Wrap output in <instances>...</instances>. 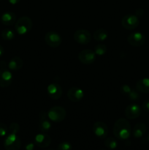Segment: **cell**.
Returning a JSON list of instances; mask_svg holds the SVG:
<instances>
[{"label":"cell","instance_id":"cell-18","mask_svg":"<svg viewBox=\"0 0 149 150\" xmlns=\"http://www.w3.org/2000/svg\"><path fill=\"white\" fill-rule=\"evenodd\" d=\"M23 66V60L19 57H13L9 62L7 67L11 71H18L20 70Z\"/></svg>","mask_w":149,"mask_h":150},{"label":"cell","instance_id":"cell-15","mask_svg":"<svg viewBox=\"0 0 149 150\" xmlns=\"http://www.w3.org/2000/svg\"><path fill=\"white\" fill-rule=\"evenodd\" d=\"M13 76L9 69H0V86L7 87L12 83Z\"/></svg>","mask_w":149,"mask_h":150},{"label":"cell","instance_id":"cell-20","mask_svg":"<svg viewBox=\"0 0 149 150\" xmlns=\"http://www.w3.org/2000/svg\"><path fill=\"white\" fill-rule=\"evenodd\" d=\"M146 132V126L144 123L139 122L133 127L132 134L135 139H140L145 135Z\"/></svg>","mask_w":149,"mask_h":150},{"label":"cell","instance_id":"cell-19","mask_svg":"<svg viewBox=\"0 0 149 150\" xmlns=\"http://www.w3.org/2000/svg\"><path fill=\"white\" fill-rule=\"evenodd\" d=\"M135 88L140 93H149V79L143 78L137 81L136 83Z\"/></svg>","mask_w":149,"mask_h":150},{"label":"cell","instance_id":"cell-8","mask_svg":"<svg viewBox=\"0 0 149 150\" xmlns=\"http://www.w3.org/2000/svg\"><path fill=\"white\" fill-rule=\"evenodd\" d=\"M96 54L91 49H83L78 54V59L83 64H91L95 62Z\"/></svg>","mask_w":149,"mask_h":150},{"label":"cell","instance_id":"cell-12","mask_svg":"<svg viewBox=\"0 0 149 150\" xmlns=\"http://www.w3.org/2000/svg\"><path fill=\"white\" fill-rule=\"evenodd\" d=\"M141 111L142 109L140 105L137 103H131L126 107L124 114L129 120H135L140 117Z\"/></svg>","mask_w":149,"mask_h":150},{"label":"cell","instance_id":"cell-27","mask_svg":"<svg viewBox=\"0 0 149 150\" xmlns=\"http://www.w3.org/2000/svg\"><path fill=\"white\" fill-rule=\"evenodd\" d=\"M8 130V127L4 123L0 122V136L1 137H4V136H7Z\"/></svg>","mask_w":149,"mask_h":150},{"label":"cell","instance_id":"cell-22","mask_svg":"<svg viewBox=\"0 0 149 150\" xmlns=\"http://www.w3.org/2000/svg\"><path fill=\"white\" fill-rule=\"evenodd\" d=\"M1 36L2 38V39L4 40L10 41L14 39L15 36V32L13 29H4L1 32Z\"/></svg>","mask_w":149,"mask_h":150},{"label":"cell","instance_id":"cell-16","mask_svg":"<svg viewBox=\"0 0 149 150\" xmlns=\"http://www.w3.org/2000/svg\"><path fill=\"white\" fill-rule=\"evenodd\" d=\"M51 143V139L48 134L45 133H38L34 137V144L40 148H46Z\"/></svg>","mask_w":149,"mask_h":150},{"label":"cell","instance_id":"cell-33","mask_svg":"<svg viewBox=\"0 0 149 150\" xmlns=\"http://www.w3.org/2000/svg\"><path fill=\"white\" fill-rule=\"evenodd\" d=\"M7 66V64H6V62L4 61L0 62V68L1 69H5Z\"/></svg>","mask_w":149,"mask_h":150},{"label":"cell","instance_id":"cell-31","mask_svg":"<svg viewBox=\"0 0 149 150\" xmlns=\"http://www.w3.org/2000/svg\"><path fill=\"white\" fill-rule=\"evenodd\" d=\"M34 143H32V142H29L25 146V149L26 150H34Z\"/></svg>","mask_w":149,"mask_h":150},{"label":"cell","instance_id":"cell-24","mask_svg":"<svg viewBox=\"0 0 149 150\" xmlns=\"http://www.w3.org/2000/svg\"><path fill=\"white\" fill-rule=\"evenodd\" d=\"M107 48L106 45L104 44H99L96 45L94 48V52L96 54V56H103L106 54L107 52Z\"/></svg>","mask_w":149,"mask_h":150},{"label":"cell","instance_id":"cell-36","mask_svg":"<svg viewBox=\"0 0 149 150\" xmlns=\"http://www.w3.org/2000/svg\"><path fill=\"white\" fill-rule=\"evenodd\" d=\"M148 122H149V117H148Z\"/></svg>","mask_w":149,"mask_h":150},{"label":"cell","instance_id":"cell-23","mask_svg":"<svg viewBox=\"0 0 149 150\" xmlns=\"http://www.w3.org/2000/svg\"><path fill=\"white\" fill-rule=\"evenodd\" d=\"M105 146L109 149L113 150L116 149L118 146V142L115 139V138L113 137H108L105 140Z\"/></svg>","mask_w":149,"mask_h":150},{"label":"cell","instance_id":"cell-35","mask_svg":"<svg viewBox=\"0 0 149 150\" xmlns=\"http://www.w3.org/2000/svg\"><path fill=\"white\" fill-rule=\"evenodd\" d=\"M148 142H149V133H148Z\"/></svg>","mask_w":149,"mask_h":150},{"label":"cell","instance_id":"cell-6","mask_svg":"<svg viewBox=\"0 0 149 150\" xmlns=\"http://www.w3.org/2000/svg\"><path fill=\"white\" fill-rule=\"evenodd\" d=\"M45 42L51 48H57L61 45L62 39L58 32L50 31L45 34Z\"/></svg>","mask_w":149,"mask_h":150},{"label":"cell","instance_id":"cell-14","mask_svg":"<svg viewBox=\"0 0 149 150\" xmlns=\"http://www.w3.org/2000/svg\"><path fill=\"white\" fill-rule=\"evenodd\" d=\"M47 92L52 100H58L62 95V88L58 83H51L47 87Z\"/></svg>","mask_w":149,"mask_h":150},{"label":"cell","instance_id":"cell-11","mask_svg":"<svg viewBox=\"0 0 149 150\" xmlns=\"http://www.w3.org/2000/svg\"><path fill=\"white\" fill-rule=\"evenodd\" d=\"M93 133L97 138L101 139H104L108 135V125L103 122H96L93 124L92 127Z\"/></svg>","mask_w":149,"mask_h":150},{"label":"cell","instance_id":"cell-13","mask_svg":"<svg viewBox=\"0 0 149 150\" xmlns=\"http://www.w3.org/2000/svg\"><path fill=\"white\" fill-rule=\"evenodd\" d=\"M67 98L72 102H79L84 98V91L77 86H72L67 93Z\"/></svg>","mask_w":149,"mask_h":150},{"label":"cell","instance_id":"cell-21","mask_svg":"<svg viewBox=\"0 0 149 150\" xmlns=\"http://www.w3.org/2000/svg\"><path fill=\"white\" fill-rule=\"evenodd\" d=\"M93 37L95 40L102 42V41H105L108 39V37H109V33L106 29L100 28V29H98L95 31Z\"/></svg>","mask_w":149,"mask_h":150},{"label":"cell","instance_id":"cell-17","mask_svg":"<svg viewBox=\"0 0 149 150\" xmlns=\"http://www.w3.org/2000/svg\"><path fill=\"white\" fill-rule=\"evenodd\" d=\"M1 22L4 26H13L16 22V15L13 12H5L1 15Z\"/></svg>","mask_w":149,"mask_h":150},{"label":"cell","instance_id":"cell-3","mask_svg":"<svg viewBox=\"0 0 149 150\" xmlns=\"http://www.w3.org/2000/svg\"><path fill=\"white\" fill-rule=\"evenodd\" d=\"M47 114L50 120L55 123H59L62 122L67 116L65 108L59 105H56L51 108L48 110Z\"/></svg>","mask_w":149,"mask_h":150},{"label":"cell","instance_id":"cell-10","mask_svg":"<svg viewBox=\"0 0 149 150\" xmlns=\"http://www.w3.org/2000/svg\"><path fill=\"white\" fill-rule=\"evenodd\" d=\"M127 42L134 47H140L145 42V37L143 33L139 32L130 33L127 37Z\"/></svg>","mask_w":149,"mask_h":150},{"label":"cell","instance_id":"cell-32","mask_svg":"<svg viewBox=\"0 0 149 150\" xmlns=\"http://www.w3.org/2000/svg\"><path fill=\"white\" fill-rule=\"evenodd\" d=\"M7 1H9L10 4H13V5H15V4H18V3L20 1V0H7Z\"/></svg>","mask_w":149,"mask_h":150},{"label":"cell","instance_id":"cell-30","mask_svg":"<svg viewBox=\"0 0 149 150\" xmlns=\"http://www.w3.org/2000/svg\"><path fill=\"white\" fill-rule=\"evenodd\" d=\"M143 109L144 110L145 112H149V99L145 100L144 102L143 103Z\"/></svg>","mask_w":149,"mask_h":150},{"label":"cell","instance_id":"cell-26","mask_svg":"<svg viewBox=\"0 0 149 150\" xmlns=\"http://www.w3.org/2000/svg\"><path fill=\"white\" fill-rule=\"evenodd\" d=\"M72 146L69 142H63L58 146V150H72Z\"/></svg>","mask_w":149,"mask_h":150},{"label":"cell","instance_id":"cell-5","mask_svg":"<svg viewBox=\"0 0 149 150\" xmlns=\"http://www.w3.org/2000/svg\"><path fill=\"white\" fill-rule=\"evenodd\" d=\"M140 24V19L136 15L128 14L123 17L121 25L123 27L128 30H132L137 28Z\"/></svg>","mask_w":149,"mask_h":150},{"label":"cell","instance_id":"cell-37","mask_svg":"<svg viewBox=\"0 0 149 150\" xmlns=\"http://www.w3.org/2000/svg\"><path fill=\"white\" fill-rule=\"evenodd\" d=\"M48 150H53V149H48Z\"/></svg>","mask_w":149,"mask_h":150},{"label":"cell","instance_id":"cell-28","mask_svg":"<svg viewBox=\"0 0 149 150\" xmlns=\"http://www.w3.org/2000/svg\"><path fill=\"white\" fill-rule=\"evenodd\" d=\"M120 90H121V92L123 94V95H125L127 96V95L131 92V91L132 90V89H131V86H129V85L124 84L121 86Z\"/></svg>","mask_w":149,"mask_h":150},{"label":"cell","instance_id":"cell-1","mask_svg":"<svg viewBox=\"0 0 149 150\" xmlns=\"http://www.w3.org/2000/svg\"><path fill=\"white\" fill-rule=\"evenodd\" d=\"M114 136L119 140H127L131 134V127L129 122L125 118H120L115 121L112 128Z\"/></svg>","mask_w":149,"mask_h":150},{"label":"cell","instance_id":"cell-34","mask_svg":"<svg viewBox=\"0 0 149 150\" xmlns=\"http://www.w3.org/2000/svg\"><path fill=\"white\" fill-rule=\"evenodd\" d=\"M4 54V48H3L2 45L0 44V57H1Z\"/></svg>","mask_w":149,"mask_h":150},{"label":"cell","instance_id":"cell-38","mask_svg":"<svg viewBox=\"0 0 149 150\" xmlns=\"http://www.w3.org/2000/svg\"><path fill=\"white\" fill-rule=\"evenodd\" d=\"M0 1H1V0H0Z\"/></svg>","mask_w":149,"mask_h":150},{"label":"cell","instance_id":"cell-29","mask_svg":"<svg viewBox=\"0 0 149 150\" xmlns=\"http://www.w3.org/2000/svg\"><path fill=\"white\" fill-rule=\"evenodd\" d=\"M9 131L18 133L20 131V125L17 122H12L9 126Z\"/></svg>","mask_w":149,"mask_h":150},{"label":"cell","instance_id":"cell-7","mask_svg":"<svg viewBox=\"0 0 149 150\" xmlns=\"http://www.w3.org/2000/svg\"><path fill=\"white\" fill-rule=\"evenodd\" d=\"M73 38L74 40L79 44L86 45L89 43L91 40V34L86 29H80L75 31L73 35Z\"/></svg>","mask_w":149,"mask_h":150},{"label":"cell","instance_id":"cell-25","mask_svg":"<svg viewBox=\"0 0 149 150\" xmlns=\"http://www.w3.org/2000/svg\"><path fill=\"white\" fill-rule=\"evenodd\" d=\"M127 96H128L129 99L130 100L136 101V100H138L140 98V94L137 89H132V90L131 91V92H130Z\"/></svg>","mask_w":149,"mask_h":150},{"label":"cell","instance_id":"cell-4","mask_svg":"<svg viewBox=\"0 0 149 150\" xmlns=\"http://www.w3.org/2000/svg\"><path fill=\"white\" fill-rule=\"evenodd\" d=\"M4 146L6 150H19L21 146V141L17 133L10 132L6 136L4 142Z\"/></svg>","mask_w":149,"mask_h":150},{"label":"cell","instance_id":"cell-2","mask_svg":"<svg viewBox=\"0 0 149 150\" xmlns=\"http://www.w3.org/2000/svg\"><path fill=\"white\" fill-rule=\"evenodd\" d=\"M33 22L28 16H23L16 21L15 23V29L18 35H25L29 33L32 29Z\"/></svg>","mask_w":149,"mask_h":150},{"label":"cell","instance_id":"cell-9","mask_svg":"<svg viewBox=\"0 0 149 150\" xmlns=\"http://www.w3.org/2000/svg\"><path fill=\"white\" fill-rule=\"evenodd\" d=\"M52 127V124L45 111H41L39 114V129L42 133H48Z\"/></svg>","mask_w":149,"mask_h":150}]
</instances>
